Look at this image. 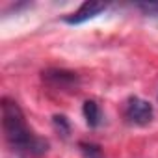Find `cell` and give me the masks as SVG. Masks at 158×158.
Here are the masks:
<instances>
[{"instance_id": "obj_4", "label": "cell", "mask_w": 158, "mask_h": 158, "mask_svg": "<svg viewBox=\"0 0 158 158\" xmlns=\"http://www.w3.org/2000/svg\"><path fill=\"white\" fill-rule=\"evenodd\" d=\"M104 10H106V4H102V2H84L71 17L65 19V23L67 24H82V23L101 15Z\"/></svg>"}, {"instance_id": "obj_5", "label": "cell", "mask_w": 158, "mask_h": 158, "mask_svg": "<svg viewBox=\"0 0 158 158\" xmlns=\"http://www.w3.org/2000/svg\"><path fill=\"white\" fill-rule=\"evenodd\" d=\"M82 112H84L86 123H88L91 128L99 127V123H101V108H99V104H97L95 101H86L84 106H82Z\"/></svg>"}, {"instance_id": "obj_3", "label": "cell", "mask_w": 158, "mask_h": 158, "mask_svg": "<svg viewBox=\"0 0 158 158\" xmlns=\"http://www.w3.org/2000/svg\"><path fill=\"white\" fill-rule=\"evenodd\" d=\"M43 80L48 82V84L54 86V88L71 89V88H76V84H78V76H76V73H71V71L48 69V71L43 73Z\"/></svg>"}, {"instance_id": "obj_6", "label": "cell", "mask_w": 158, "mask_h": 158, "mask_svg": "<svg viewBox=\"0 0 158 158\" xmlns=\"http://www.w3.org/2000/svg\"><path fill=\"white\" fill-rule=\"evenodd\" d=\"M80 152L84 158H104L101 147L93 143H80Z\"/></svg>"}, {"instance_id": "obj_2", "label": "cell", "mask_w": 158, "mask_h": 158, "mask_svg": "<svg viewBox=\"0 0 158 158\" xmlns=\"http://www.w3.org/2000/svg\"><path fill=\"white\" fill-rule=\"evenodd\" d=\"M127 117L136 125H147L152 119V106L139 97H132L127 104Z\"/></svg>"}, {"instance_id": "obj_7", "label": "cell", "mask_w": 158, "mask_h": 158, "mask_svg": "<svg viewBox=\"0 0 158 158\" xmlns=\"http://www.w3.org/2000/svg\"><path fill=\"white\" fill-rule=\"evenodd\" d=\"M52 123H54L56 130H60L61 136H67L69 134V121H67L65 115H54L52 117Z\"/></svg>"}, {"instance_id": "obj_1", "label": "cell", "mask_w": 158, "mask_h": 158, "mask_svg": "<svg viewBox=\"0 0 158 158\" xmlns=\"http://www.w3.org/2000/svg\"><path fill=\"white\" fill-rule=\"evenodd\" d=\"M2 128H4V136H6L10 147L13 151H17L19 154L39 156L48 147V143L45 139L32 134V130L28 128V125L24 121V114H23L21 106L8 97L2 99Z\"/></svg>"}]
</instances>
